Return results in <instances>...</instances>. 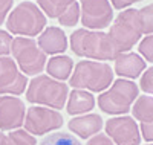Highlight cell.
<instances>
[{
  "label": "cell",
  "mask_w": 153,
  "mask_h": 145,
  "mask_svg": "<svg viewBox=\"0 0 153 145\" xmlns=\"http://www.w3.org/2000/svg\"><path fill=\"white\" fill-rule=\"evenodd\" d=\"M0 145H8V138L3 131H0Z\"/></svg>",
  "instance_id": "31"
},
{
  "label": "cell",
  "mask_w": 153,
  "mask_h": 145,
  "mask_svg": "<svg viewBox=\"0 0 153 145\" xmlns=\"http://www.w3.org/2000/svg\"><path fill=\"white\" fill-rule=\"evenodd\" d=\"M58 21L63 26H75L80 21V3L74 2L72 5H69L65 11L58 16Z\"/></svg>",
  "instance_id": "23"
},
{
  "label": "cell",
  "mask_w": 153,
  "mask_h": 145,
  "mask_svg": "<svg viewBox=\"0 0 153 145\" xmlns=\"http://www.w3.org/2000/svg\"><path fill=\"white\" fill-rule=\"evenodd\" d=\"M80 20L86 29L103 31L113 20V8L109 0H81Z\"/></svg>",
  "instance_id": "9"
},
{
  "label": "cell",
  "mask_w": 153,
  "mask_h": 145,
  "mask_svg": "<svg viewBox=\"0 0 153 145\" xmlns=\"http://www.w3.org/2000/svg\"><path fill=\"white\" fill-rule=\"evenodd\" d=\"M46 72L51 78L58 81H66L71 78V73L74 70V61L68 55H54L46 61Z\"/></svg>",
  "instance_id": "17"
},
{
  "label": "cell",
  "mask_w": 153,
  "mask_h": 145,
  "mask_svg": "<svg viewBox=\"0 0 153 145\" xmlns=\"http://www.w3.org/2000/svg\"><path fill=\"white\" fill-rule=\"evenodd\" d=\"M139 90L146 92V95H152L153 96V66L149 69H146L141 73V80L138 84Z\"/></svg>",
  "instance_id": "25"
},
{
  "label": "cell",
  "mask_w": 153,
  "mask_h": 145,
  "mask_svg": "<svg viewBox=\"0 0 153 145\" xmlns=\"http://www.w3.org/2000/svg\"><path fill=\"white\" fill-rule=\"evenodd\" d=\"M28 87V78L11 57H0V95L19 96Z\"/></svg>",
  "instance_id": "11"
},
{
  "label": "cell",
  "mask_w": 153,
  "mask_h": 145,
  "mask_svg": "<svg viewBox=\"0 0 153 145\" xmlns=\"http://www.w3.org/2000/svg\"><path fill=\"white\" fill-rule=\"evenodd\" d=\"M12 35L8 31L0 29V57H9L11 46H12Z\"/></svg>",
  "instance_id": "26"
},
{
  "label": "cell",
  "mask_w": 153,
  "mask_h": 145,
  "mask_svg": "<svg viewBox=\"0 0 153 145\" xmlns=\"http://www.w3.org/2000/svg\"><path fill=\"white\" fill-rule=\"evenodd\" d=\"M104 131L115 145H141L139 125L132 116L121 115L110 118L104 124Z\"/></svg>",
  "instance_id": "10"
},
{
  "label": "cell",
  "mask_w": 153,
  "mask_h": 145,
  "mask_svg": "<svg viewBox=\"0 0 153 145\" xmlns=\"http://www.w3.org/2000/svg\"><path fill=\"white\" fill-rule=\"evenodd\" d=\"M5 24L11 35L35 37L46 28V16L35 3L22 2L9 11Z\"/></svg>",
  "instance_id": "5"
},
{
  "label": "cell",
  "mask_w": 153,
  "mask_h": 145,
  "mask_svg": "<svg viewBox=\"0 0 153 145\" xmlns=\"http://www.w3.org/2000/svg\"><path fill=\"white\" fill-rule=\"evenodd\" d=\"M136 14H138V23H139L143 35L153 34V3L138 9Z\"/></svg>",
  "instance_id": "21"
},
{
  "label": "cell",
  "mask_w": 153,
  "mask_h": 145,
  "mask_svg": "<svg viewBox=\"0 0 153 145\" xmlns=\"http://www.w3.org/2000/svg\"><path fill=\"white\" fill-rule=\"evenodd\" d=\"M146 145H153V144H146Z\"/></svg>",
  "instance_id": "32"
},
{
  "label": "cell",
  "mask_w": 153,
  "mask_h": 145,
  "mask_svg": "<svg viewBox=\"0 0 153 145\" xmlns=\"http://www.w3.org/2000/svg\"><path fill=\"white\" fill-rule=\"evenodd\" d=\"M136 11L138 9L133 8L123 9V12L118 14V17L115 18V21L112 23L107 32L118 54L129 52L136 43H139L143 37L141 28H139V23H138Z\"/></svg>",
  "instance_id": "6"
},
{
  "label": "cell",
  "mask_w": 153,
  "mask_h": 145,
  "mask_svg": "<svg viewBox=\"0 0 153 145\" xmlns=\"http://www.w3.org/2000/svg\"><path fill=\"white\" fill-rule=\"evenodd\" d=\"M86 145H115L112 142V139L104 133V135H101V133H97L94 135L92 138H89L87 139V144Z\"/></svg>",
  "instance_id": "28"
},
{
  "label": "cell",
  "mask_w": 153,
  "mask_h": 145,
  "mask_svg": "<svg viewBox=\"0 0 153 145\" xmlns=\"http://www.w3.org/2000/svg\"><path fill=\"white\" fill-rule=\"evenodd\" d=\"M37 44L46 55H61L68 49V37L58 26H48L38 34Z\"/></svg>",
  "instance_id": "14"
},
{
  "label": "cell",
  "mask_w": 153,
  "mask_h": 145,
  "mask_svg": "<svg viewBox=\"0 0 153 145\" xmlns=\"http://www.w3.org/2000/svg\"><path fill=\"white\" fill-rule=\"evenodd\" d=\"M26 107L14 95H0V131H12L23 127Z\"/></svg>",
  "instance_id": "12"
},
{
  "label": "cell",
  "mask_w": 153,
  "mask_h": 145,
  "mask_svg": "<svg viewBox=\"0 0 153 145\" xmlns=\"http://www.w3.org/2000/svg\"><path fill=\"white\" fill-rule=\"evenodd\" d=\"M109 2H110L112 8L123 11V9H127L129 6H132V5H135L138 2H143V0H109Z\"/></svg>",
  "instance_id": "30"
},
{
  "label": "cell",
  "mask_w": 153,
  "mask_h": 145,
  "mask_svg": "<svg viewBox=\"0 0 153 145\" xmlns=\"http://www.w3.org/2000/svg\"><path fill=\"white\" fill-rule=\"evenodd\" d=\"M71 50L76 57L94 61H110L118 55L110 37L103 31L80 28L71 35Z\"/></svg>",
  "instance_id": "1"
},
{
  "label": "cell",
  "mask_w": 153,
  "mask_h": 145,
  "mask_svg": "<svg viewBox=\"0 0 153 145\" xmlns=\"http://www.w3.org/2000/svg\"><path fill=\"white\" fill-rule=\"evenodd\" d=\"M95 96L87 90L83 89H72L66 99V110L71 116H78L84 113H91L95 107Z\"/></svg>",
  "instance_id": "16"
},
{
  "label": "cell",
  "mask_w": 153,
  "mask_h": 145,
  "mask_svg": "<svg viewBox=\"0 0 153 145\" xmlns=\"http://www.w3.org/2000/svg\"><path fill=\"white\" fill-rule=\"evenodd\" d=\"M38 145H81V142L74 135L63 133V131H55V133L43 138Z\"/></svg>",
  "instance_id": "20"
},
{
  "label": "cell",
  "mask_w": 153,
  "mask_h": 145,
  "mask_svg": "<svg viewBox=\"0 0 153 145\" xmlns=\"http://www.w3.org/2000/svg\"><path fill=\"white\" fill-rule=\"evenodd\" d=\"M138 50H139V55L144 58V61L153 63V34L146 35L143 40H139Z\"/></svg>",
  "instance_id": "24"
},
{
  "label": "cell",
  "mask_w": 153,
  "mask_h": 145,
  "mask_svg": "<svg viewBox=\"0 0 153 145\" xmlns=\"http://www.w3.org/2000/svg\"><path fill=\"white\" fill-rule=\"evenodd\" d=\"M11 54L17 67L25 75H38L46 67L48 55L31 37H16L12 40Z\"/></svg>",
  "instance_id": "7"
},
{
  "label": "cell",
  "mask_w": 153,
  "mask_h": 145,
  "mask_svg": "<svg viewBox=\"0 0 153 145\" xmlns=\"http://www.w3.org/2000/svg\"><path fill=\"white\" fill-rule=\"evenodd\" d=\"M133 119L139 122H153V96L141 95L135 99L130 109Z\"/></svg>",
  "instance_id": "18"
},
{
  "label": "cell",
  "mask_w": 153,
  "mask_h": 145,
  "mask_svg": "<svg viewBox=\"0 0 153 145\" xmlns=\"http://www.w3.org/2000/svg\"><path fill=\"white\" fill-rule=\"evenodd\" d=\"M113 69L107 63L83 60L74 66L69 78L72 89H83L91 93H101L113 83Z\"/></svg>",
  "instance_id": "2"
},
{
  "label": "cell",
  "mask_w": 153,
  "mask_h": 145,
  "mask_svg": "<svg viewBox=\"0 0 153 145\" xmlns=\"http://www.w3.org/2000/svg\"><path fill=\"white\" fill-rule=\"evenodd\" d=\"M68 127L78 138L89 139L94 135L100 133V130L104 127V121L98 113H84V115L74 116L69 121Z\"/></svg>",
  "instance_id": "15"
},
{
  "label": "cell",
  "mask_w": 153,
  "mask_h": 145,
  "mask_svg": "<svg viewBox=\"0 0 153 145\" xmlns=\"http://www.w3.org/2000/svg\"><path fill=\"white\" fill-rule=\"evenodd\" d=\"M76 0H37V6L43 11V14L49 18H58V16L69 5Z\"/></svg>",
  "instance_id": "19"
},
{
  "label": "cell",
  "mask_w": 153,
  "mask_h": 145,
  "mask_svg": "<svg viewBox=\"0 0 153 145\" xmlns=\"http://www.w3.org/2000/svg\"><path fill=\"white\" fill-rule=\"evenodd\" d=\"M12 3L14 0H0V26L5 23L9 11L12 9Z\"/></svg>",
  "instance_id": "29"
},
{
  "label": "cell",
  "mask_w": 153,
  "mask_h": 145,
  "mask_svg": "<svg viewBox=\"0 0 153 145\" xmlns=\"http://www.w3.org/2000/svg\"><path fill=\"white\" fill-rule=\"evenodd\" d=\"M26 99L34 105H43L54 110H61L66 105L69 86L65 81H58L49 75H37L26 87Z\"/></svg>",
  "instance_id": "3"
},
{
  "label": "cell",
  "mask_w": 153,
  "mask_h": 145,
  "mask_svg": "<svg viewBox=\"0 0 153 145\" xmlns=\"http://www.w3.org/2000/svg\"><path fill=\"white\" fill-rule=\"evenodd\" d=\"M23 125L32 136H43L63 127V116L58 110L43 105H32L26 109Z\"/></svg>",
  "instance_id": "8"
},
{
  "label": "cell",
  "mask_w": 153,
  "mask_h": 145,
  "mask_svg": "<svg viewBox=\"0 0 153 145\" xmlns=\"http://www.w3.org/2000/svg\"><path fill=\"white\" fill-rule=\"evenodd\" d=\"M113 61V73H117L120 78H126V80H136L147 69V63L144 61V58L130 50L118 54Z\"/></svg>",
  "instance_id": "13"
},
{
  "label": "cell",
  "mask_w": 153,
  "mask_h": 145,
  "mask_svg": "<svg viewBox=\"0 0 153 145\" xmlns=\"http://www.w3.org/2000/svg\"><path fill=\"white\" fill-rule=\"evenodd\" d=\"M6 138H8V145H37L35 136L28 133L25 128H17L9 131Z\"/></svg>",
  "instance_id": "22"
},
{
  "label": "cell",
  "mask_w": 153,
  "mask_h": 145,
  "mask_svg": "<svg viewBox=\"0 0 153 145\" xmlns=\"http://www.w3.org/2000/svg\"><path fill=\"white\" fill-rule=\"evenodd\" d=\"M139 87L135 81L118 78L98 96V107L107 115L121 116L127 115L132 109V104L138 98Z\"/></svg>",
  "instance_id": "4"
},
{
  "label": "cell",
  "mask_w": 153,
  "mask_h": 145,
  "mask_svg": "<svg viewBox=\"0 0 153 145\" xmlns=\"http://www.w3.org/2000/svg\"><path fill=\"white\" fill-rule=\"evenodd\" d=\"M139 131H141V139L153 144V122H141Z\"/></svg>",
  "instance_id": "27"
}]
</instances>
